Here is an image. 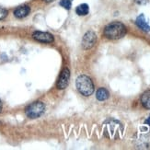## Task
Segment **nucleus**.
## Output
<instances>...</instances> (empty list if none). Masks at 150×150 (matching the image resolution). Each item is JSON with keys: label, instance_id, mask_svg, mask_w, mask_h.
Here are the masks:
<instances>
[{"label": "nucleus", "instance_id": "1", "mask_svg": "<svg viewBox=\"0 0 150 150\" xmlns=\"http://www.w3.org/2000/svg\"><path fill=\"white\" fill-rule=\"evenodd\" d=\"M126 34V27L122 23L114 21L108 24L104 29V36L110 40L121 39Z\"/></svg>", "mask_w": 150, "mask_h": 150}, {"label": "nucleus", "instance_id": "2", "mask_svg": "<svg viewBox=\"0 0 150 150\" xmlns=\"http://www.w3.org/2000/svg\"><path fill=\"white\" fill-rule=\"evenodd\" d=\"M76 86L77 90L83 95L88 97L92 95L94 92V84L91 80V78L88 76H79L76 80Z\"/></svg>", "mask_w": 150, "mask_h": 150}, {"label": "nucleus", "instance_id": "3", "mask_svg": "<svg viewBox=\"0 0 150 150\" xmlns=\"http://www.w3.org/2000/svg\"><path fill=\"white\" fill-rule=\"evenodd\" d=\"M45 110V105L42 101H36L30 104L26 109V114L30 119H35L43 114Z\"/></svg>", "mask_w": 150, "mask_h": 150}, {"label": "nucleus", "instance_id": "4", "mask_svg": "<svg viewBox=\"0 0 150 150\" xmlns=\"http://www.w3.org/2000/svg\"><path fill=\"white\" fill-rule=\"evenodd\" d=\"M97 42V36L94 31H88L86 34L84 35L82 40V47L85 50H88L92 48Z\"/></svg>", "mask_w": 150, "mask_h": 150}, {"label": "nucleus", "instance_id": "5", "mask_svg": "<svg viewBox=\"0 0 150 150\" xmlns=\"http://www.w3.org/2000/svg\"><path fill=\"white\" fill-rule=\"evenodd\" d=\"M34 40L40 42H44V43H51L54 42V36L48 32H43V31H35L32 34Z\"/></svg>", "mask_w": 150, "mask_h": 150}, {"label": "nucleus", "instance_id": "6", "mask_svg": "<svg viewBox=\"0 0 150 150\" xmlns=\"http://www.w3.org/2000/svg\"><path fill=\"white\" fill-rule=\"evenodd\" d=\"M69 78H70V72L68 68H64L59 76V79L57 82V88L59 89H64L69 83Z\"/></svg>", "mask_w": 150, "mask_h": 150}, {"label": "nucleus", "instance_id": "7", "mask_svg": "<svg viewBox=\"0 0 150 150\" xmlns=\"http://www.w3.org/2000/svg\"><path fill=\"white\" fill-rule=\"evenodd\" d=\"M135 23H136V25H137L142 30H144L146 32L150 31V26H149V24L146 21L145 15L141 14L140 16H138V18H136Z\"/></svg>", "mask_w": 150, "mask_h": 150}, {"label": "nucleus", "instance_id": "8", "mask_svg": "<svg viewBox=\"0 0 150 150\" xmlns=\"http://www.w3.org/2000/svg\"><path fill=\"white\" fill-rule=\"evenodd\" d=\"M30 11V9L28 6H18V8L15 9L14 15L18 18H23L27 17L29 15Z\"/></svg>", "mask_w": 150, "mask_h": 150}, {"label": "nucleus", "instance_id": "9", "mask_svg": "<svg viewBox=\"0 0 150 150\" xmlns=\"http://www.w3.org/2000/svg\"><path fill=\"white\" fill-rule=\"evenodd\" d=\"M96 97H97V100H100V101H103V100H106L108 98H109V92L108 90L100 88L98 89L97 93H96Z\"/></svg>", "mask_w": 150, "mask_h": 150}, {"label": "nucleus", "instance_id": "10", "mask_svg": "<svg viewBox=\"0 0 150 150\" xmlns=\"http://www.w3.org/2000/svg\"><path fill=\"white\" fill-rule=\"evenodd\" d=\"M141 102L146 109L150 110V90H147L143 93L141 97Z\"/></svg>", "mask_w": 150, "mask_h": 150}, {"label": "nucleus", "instance_id": "11", "mask_svg": "<svg viewBox=\"0 0 150 150\" xmlns=\"http://www.w3.org/2000/svg\"><path fill=\"white\" fill-rule=\"evenodd\" d=\"M88 11H89V8H88V6L87 4H81V5H79L76 8V14L79 15V16H85V15H87L88 13Z\"/></svg>", "mask_w": 150, "mask_h": 150}, {"label": "nucleus", "instance_id": "12", "mask_svg": "<svg viewBox=\"0 0 150 150\" xmlns=\"http://www.w3.org/2000/svg\"><path fill=\"white\" fill-rule=\"evenodd\" d=\"M71 5H72V3H71L70 0H61L60 1V6L66 9H70Z\"/></svg>", "mask_w": 150, "mask_h": 150}, {"label": "nucleus", "instance_id": "13", "mask_svg": "<svg viewBox=\"0 0 150 150\" xmlns=\"http://www.w3.org/2000/svg\"><path fill=\"white\" fill-rule=\"evenodd\" d=\"M6 16H8V10L3 8H0V21L5 18Z\"/></svg>", "mask_w": 150, "mask_h": 150}, {"label": "nucleus", "instance_id": "14", "mask_svg": "<svg viewBox=\"0 0 150 150\" xmlns=\"http://www.w3.org/2000/svg\"><path fill=\"white\" fill-rule=\"evenodd\" d=\"M134 1L136 4H138V5H145V4H146L147 0H134Z\"/></svg>", "mask_w": 150, "mask_h": 150}, {"label": "nucleus", "instance_id": "15", "mask_svg": "<svg viewBox=\"0 0 150 150\" xmlns=\"http://www.w3.org/2000/svg\"><path fill=\"white\" fill-rule=\"evenodd\" d=\"M1 110H2V102L0 100V112H1Z\"/></svg>", "mask_w": 150, "mask_h": 150}, {"label": "nucleus", "instance_id": "16", "mask_svg": "<svg viewBox=\"0 0 150 150\" xmlns=\"http://www.w3.org/2000/svg\"><path fill=\"white\" fill-rule=\"evenodd\" d=\"M45 2H52V1H54V0H44Z\"/></svg>", "mask_w": 150, "mask_h": 150}]
</instances>
